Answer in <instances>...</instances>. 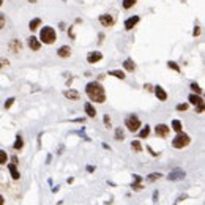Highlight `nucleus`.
I'll list each match as a JSON object with an SVG mask.
<instances>
[{
    "mask_svg": "<svg viewBox=\"0 0 205 205\" xmlns=\"http://www.w3.org/2000/svg\"><path fill=\"white\" fill-rule=\"evenodd\" d=\"M109 74L111 76H114V78H117V79H125L126 76H125V71H122V69H112V71H109Z\"/></svg>",
    "mask_w": 205,
    "mask_h": 205,
    "instance_id": "22",
    "label": "nucleus"
},
{
    "mask_svg": "<svg viewBox=\"0 0 205 205\" xmlns=\"http://www.w3.org/2000/svg\"><path fill=\"white\" fill-rule=\"evenodd\" d=\"M8 47L13 50L14 54H17V52H21V50H22V43H21L19 40H11V41L8 43Z\"/></svg>",
    "mask_w": 205,
    "mask_h": 205,
    "instance_id": "9",
    "label": "nucleus"
},
{
    "mask_svg": "<svg viewBox=\"0 0 205 205\" xmlns=\"http://www.w3.org/2000/svg\"><path fill=\"white\" fill-rule=\"evenodd\" d=\"M188 109V104H186V102H183V104H178L177 106V111H186Z\"/></svg>",
    "mask_w": 205,
    "mask_h": 205,
    "instance_id": "33",
    "label": "nucleus"
},
{
    "mask_svg": "<svg viewBox=\"0 0 205 205\" xmlns=\"http://www.w3.org/2000/svg\"><path fill=\"white\" fill-rule=\"evenodd\" d=\"M104 125H106V128H111V118H109V115H104Z\"/></svg>",
    "mask_w": 205,
    "mask_h": 205,
    "instance_id": "34",
    "label": "nucleus"
},
{
    "mask_svg": "<svg viewBox=\"0 0 205 205\" xmlns=\"http://www.w3.org/2000/svg\"><path fill=\"white\" fill-rule=\"evenodd\" d=\"M3 25H5V14H0V30L3 29Z\"/></svg>",
    "mask_w": 205,
    "mask_h": 205,
    "instance_id": "35",
    "label": "nucleus"
},
{
    "mask_svg": "<svg viewBox=\"0 0 205 205\" xmlns=\"http://www.w3.org/2000/svg\"><path fill=\"white\" fill-rule=\"evenodd\" d=\"M125 126H126L131 133H136L139 128H141V120H139V117H136V115H128L126 120H125Z\"/></svg>",
    "mask_w": 205,
    "mask_h": 205,
    "instance_id": "4",
    "label": "nucleus"
},
{
    "mask_svg": "<svg viewBox=\"0 0 205 205\" xmlns=\"http://www.w3.org/2000/svg\"><path fill=\"white\" fill-rule=\"evenodd\" d=\"M155 133H156V136H160V137H167V136H169V133H170V128H169L167 125L161 123V125H156Z\"/></svg>",
    "mask_w": 205,
    "mask_h": 205,
    "instance_id": "6",
    "label": "nucleus"
},
{
    "mask_svg": "<svg viewBox=\"0 0 205 205\" xmlns=\"http://www.w3.org/2000/svg\"><path fill=\"white\" fill-rule=\"evenodd\" d=\"M99 22L104 25V27H111V25H114V17L109 16V14H101L99 16Z\"/></svg>",
    "mask_w": 205,
    "mask_h": 205,
    "instance_id": "10",
    "label": "nucleus"
},
{
    "mask_svg": "<svg viewBox=\"0 0 205 205\" xmlns=\"http://www.w3.org/2000/svg\"><path fill=\"white\" fill-rule=\"evenodd\" d=\"M144 88H145L147 92H153V85H151V84H145V85H144Z\"/></svg>",
    "mask_w": 205,
    "mask_h": 205,
    "instance_id": "37",
    "label": "nucleus"
},
{
    "mask_svg": "<svg viewBox=\"0 0 205 205\" xmlns=\"http://www.w3.org/2000/svg\"><path fill=\"white\" fill-rule=\"evenodd\" d=\"M182 122L180 120H172V130L177 131V133H182Z\"/></svg>",
    "mask_w": 205,
    "mask_h": 205,
    "instance_id": "24",
    "label": "nucleus"
},
{
    "mask_svg": "<svg viewBox=\"0 0 205 205\" xmlns=\"http://www.w3.org/2000/svg\"><path fill=\"white\" fill-rule=\"evenodd\" d=\"M191 90L194 92V93H197V95H202V88L199 87V84H196V82H193L191 84Z\"/></svg>",
    "mask_w": 205,
    "mask_h": 205,
    "instance_id": "30",
    "label": "nucleus"
},
{
    "mask_svg": "<svg viewBox=\"0 0 205 205\" xmlns=\"http://www.w3.org/2000/svg\"><path fill=\"white\" fill-rule=\"evenodd\" d=\"M10 62L7 60V59H0V68H3V66H7Z\"/></svg>",
    "mask_w": 205,
    "mask_h": 205,
    "instance_id": "36",
    "label": "nucleus"
},
{
    "mask_svg": "<svg viewBox=\"0 0 205 205\" xmlns=\"http://www.w3.org/2000/svg\"><path fill=\"white\" fill-rule=\"evenodd\" d=\"M68 33H69V36H71V38H74V33H73V29H69V30H68Z\"/></svg>",
    "mask_w": 205,
    "mask_h": 205,
    "instance_id": "41",
    "label": "nucleus"
},
{
    "mask_svg": "<svg viewBox=\"0 0 205 205\" xmlns=\"http://www.w3.org/2000/svg\"><path fill=\"white\" fill-rule=\"evenodd\" d=\"M167 66L170 68V69H174V71H177V73H180V66H178L175 62H167Z\"/></svg>",
    "mask_w": 205,
    "mask_h": 205,
    "instance_id": "31",
    "label": "nucleus"
},
{
    "mask_svg": "<svg viewBox=\"0 0 205 205\" xmlns=\"http://www.w3.org/2000/svg\"><path fill=\"white\" fill-rule=\"evenodd\" d=\"M196 112H203V104H199V106H196Z\"/></svg>",
    "mask_w": 205,
    "mask_h": 205,
    "instance_id": "38",
    "label": "nucleus"
},
{
    "mask_svg": "<svg viewBox=\"0 0 205 205\" xmlns=\"http://www.w3.org/2000/svg\"><path fill=\"white\" fill-rule=\"evenodd\" d=\"M29 2H32V3H35V2H36V0H29Z\"/></svg>",
    "mask_w": 205,
    "mask_h": 205,
    "instance_id": "43",
    "label": "nucleus"
},
{
    "mask_svg": "<svg viewBox=\"0 0 205 205\" xmlns=\"http://www.w3.org/2000/svg\"><path fill=\"white\" fill-rule=\"evenodd\" d=\"M189 102H193V104H196V106H199V104H203V99H202V96L200 95H196V93H193V95H189Z\"/></svg>",
    "mask_w": 205,
    "mask_h": 205,
    "instance_id": "17",
    "label": "nucleus"
},
{
    "mask_svg": "<svg viewBox=\"0 0 205 205\" xmlns=\"http://www.w3.org/2000/svg\"><path fill=\"white\" fill-rule=\"evenodd\" d=\"M13 147H14V150H21V148L24 147V139L21 137V134H19V136H16V141H14Z\"/></svg>",
    "mask_w": 205,
    "mask_h": 205,
    "instance_id": "23",
    "label": "nucleus"
},
{
    "mask_svg": "<svg viewBox=\"0 0 205 205\" xmlns=\"http://www.w3.org/2000/svg\"><path fill=\"white\" fill-rule=\"evenodd\" d=\"M5 203V199H3V196H0V205H3Z\"/></svg>",
    "mask_w": 205,
    "mask_h": 205,
    "instance_id": "40",
    "label": "nucleus"
},
{
    "mask_svg": "<svg viewBox=\"0 0 205 205\" xmlns=\"http://www.w3.org/2000/svg\"><path fill=\"white\" fill-rule=\"evenodd\" d=\"M141 182H142V177H141V175H134V182L131 183V188H133L134 191H142L144 186L141 185Z\"/></svg>",
    "mask_w": 205,
    "mask_h": 205,
    "instance_id": "14",
    "label": "nucleus"
},
{
    "mask_svg": "<svg viewBox=\"0 0 205 205\" xmlns=\"http://www.w3.org/2000/svg\"><path fill=\"white\" fill-rule=\"evenodd\" d=\"M85 92L88 95V98L95 102H104L106 101V92L102 88V85L99 82H88L85 87Z\"/></svg>",
    "mask_w": 205,
    "mask_h": 205,
    "instance_id": "1",
    "label": "nucleus"
},
{
    "mask_svg": "<svg viewBox=\"0 0 205 205\" xmlns=\"http://www.w3.org/2000/svg\"><path fill=\"white\" fill-rule=\"evenodd\" d=\"M137 22H139V16H131L130 19L125 21V29L126 30H133L134 25H137Z\"/></svg>",
    "mask_w": 205,
    "mask_h": 205,
    "instance_id": "8",
    "label": "nucleus"
},
{
    "mask_svg": "<svg viewBox=\"0 0 205 205\" xmlns=\"http://www.w3.org/2000/svg\"><path fill=\"white\" fill-rule=\"evenodd\" d=\"M57 54H59V57H62V59H68V57L71 55V47H69V46H62V47L57 50Z\"/></svg>",
    "mask_w": 205,
    "mask_h": 205,
    "instance_id": "13",
    "label": "nucleus"
},
{
    "mask_svg": "<svg viewBox=\"0 0 205 205\" xmlns=\"http://www.w3.org/2000/svg\"><path fill=\"white\" fill-rule=\"evenodd\" d=\"M40 25H41V19H40V17H35V19H32V21L29 22V29H30L32 32H35Z\"/></svg>",
    "mask_w": 205,
    "mask_h": 205,
    "instance_id": "19",
    "label": "nucleus"
},
{
    "mask_svg": "<svg viewBox=\"0 0 205 205\" xmlns=\"http://www.w3.org/2000/svg\"><path fill=\"white\" fill-rule=\"evenodd\" d=\"M63 95H65V98H68V99H73V101H78L79 99V92H76V90H65L63 92Z\"/></svg>",
    "mask_w": 205,
    "mask_h": 205,
    "instance_id": "15",
    "label": "nucleus"
},
{
    "mask_svg": "<svg viewBox=\"0 0 205 205\" xmlns=\"http://www.w3.org/2000/svg\"><path fill=\"white\" fill-rule=\"evenodd\" d=\"M8 170H10L11 177H13V180H19V178H21V174H19L16 164H8Z\"/></svg>",
    "mask_w": 205,
    "mask_h": 205,
    "instance_id": "16",
    "label": "nucleus"
},
{
    "mask_svg": "<svg viewBox=\"0 0 205 205\" xmlns=\"http://www.w3.org/2000/svg\"><path fill=\"white\" fill-rule=\"evenodd\" d=\"M7 161H8V155H7V151L0 150V164H7Z\"/></svg>",
    "mask_w": 205,
    "mask_h": 205,
    "instance_id": "28",
    "label": "nucleus"
},
{
    "mask_svg": "<svg viewBox=\"0 0 205 205\" xmlns=\"http://www.w3.org/2000/svg\"><path fill=\"white\" fill-rule=\"evenodd\" d=\"M123 137H125V134L122 131V128H117L115 130V141H123Z\"/></svg>",
    "mask_w": 205,
    "mask_h": 205,
    "instance_id": "29",
    "label": "nucleus"
},
{
    "mask_svg": "<svg viewBox=\"0 0 205 205\" xmlns=\"http://www.w3.org/2000/svg\"><path fill=\"white\" fill-rule=\"evenodd\" d=\"M189 142H191V137H189L188 134L178 133V134L172 139V147H175V148H185L186 145H189Z\"/></svg>",
    "mask_w": 205,
    "mask_h": 205,
    "instance_id": "3",
    "label": "nucleus"
},
{
    "mask_svg": "<svg viewBox=\"0 0 205 205\" xmlns=\"http://www.w3.org/2000/svg\"><path fill=\"white\" fill-rule=\"evenodd\" d=\"M101 59H102V54L99 52V50H92V52L87 55V62H88V63H92V65H93V63H96V62H99Z\"/></svg>",
    "mask_w": 205,
    "mask_h": 205,
    "instance_id": "7",
    "label": "nucleus"
},
{
    "mask_svg": "<svg viewBox=\"0 0 205 205\" xmlns=\"http://www.w3.org/2000/svg\"><path fill=\"white\" fill-rule=\"evenodd\" d=\"M57 35H55V30L52 27H43L41 32H40V40L46 44H52L55 41Z\"/></svg>",
    "mask_w": 205,
    "mask_h": 205,
    "instance_id": "2",
    "label": "nucleus"
},
{
    "mask_svg": "<svg viewBox=\"0 0 205 205\" xmlns=\"http://www.w3.org/2000/svg\"><path fill=\"white\" fill-rule=\"evenodd\" d=\"M87 170H88V172H93V170H95V167H93V166H88V167H87Z\"/></svg>",
    "mask_w": 205,
    "mask_h": 205,
    "instance_id": "42",
    "label": "nucleus"
},
{
    "mask_svg": "<svg viewBox=\"0 0 205 205\" xmlns=\"http://www.w3.org/2000/svg\"><path fill=\"white\" fill-rule=\"evenodd\" d=\"M123 66H125L126 71H130V73H133V71L136 69V65H134V62H133L131 59H126L125 63H123Z\"/></svg>",
    "mask_w": 205,
    "mask_h": 205,
    "instance_id": "21",
    "label": "nucleus"
},
{
    "mask_svg": "<svg viewBox=\"0 0 205 205\" xmlns=\"http://www.w3.org/2000/svg\"><path fill=\"white\" fill-rule=\"evenodd\" d=\"M27 43H29V47H30L32 50H40V47H41V41H40L36 36H30Z\"/></svg>",
    "mask_w": 205,
    "mask_h": 205,
    "instance_id": "11",
    "label": "nucleus"
},
{
    "mask_svg": "<svg viewBox=\"0 0 205 205\" xmlns=\"http://www.w3.org/2000/svg\"><path fill=\"white\" fill-rule=\"evenodd\" d=\"M199 33H200V27H196V29H194V36H197Z\"/></svg>",
    "mask_w": 205,
    "mask_h": 205,
    "instance_id": "39",
    "label": "nucleus"
},
{
    "mask_svg": "<svg viewBox=\"0 0 205 205\" xmlns=\"http://www.w3.org/2000/svg\"><path fill=\"white\" fill-rule=\"evenodd\" d=\"M185 177H186L185 170H182V169H175V170H170V172H169L167 180H170V182H178V180H183Z\"/></svg>",
    "mask_w": 205,
    "mask_h": 205,
    "instance_id": "5",
    "label": "nucleus"
},
{
    "mask_svg": "<svg viewBox=\"0 0 205 205\" xmlns=\"http://www.w3.org/2000/svg\"><path fill=\"white\" fill-rule=\"evenodd\" d=\"M131 148H133L134 151H137V153L142 151V145H141L139 141H133V142H131Z\"/></svg>",
    "mask_w": 205,
    "mask_h": 205,
    "instance_id": "27",
    "label": "nucleus"
},
{
    "mask_svg": "<svg viewBox=\"0 0 205 205\" xmlns=\"http://www.w3.org/2000/svg\"><path fill=\"white\" fill-rule=\"evenodd\" d=\"M148 134H150V126L147 125V126H144L142 130H141V133H139V137H141V139H145V137H148Z\"/></svg>",
    "mask_w": 205,
    "mask_h": 205,
    "instance_id": "25",
    "label": "nucleus"
},
{
    "mask_svg": "<svg viewBox=\"0 0 205 205\" xmlns=\"http://www.w3.org/2000/svg\"><path fill=\"white\" fill-rule=\"evenodd\" d=\"M84 109H85V112H87V115H88L90 118H95V117H96V111H95V107L90 104V102H85Z\"/></svg>",
    "mask_w": 205,
    "mask_h": 205,
    "instance_id": "18",
    "label": "nucleus"
},
{
    "mask_svg": "<svg viewBox=\"0 0 205 205\" xmlns=\"http://www.w3.org/2000/svg\"><path fill=\"white\" fill-rule=\"evenodd\" d=\"M161 177H163V174H160V172H153V174H148V175H147V183L156 182V180H160Z\"/></svg>",
    "mask_w": 205,
    "mask_h": 205,
    "instance_id": "20",
    "label": "nucleus"
},
{
    "mask_svg": "<svg viewBox=\"0 0 205 205\" xmlns=\"http://www.w3.org/2000/svg\"><path fill=\"white\" fill-rule=\"evenodd\" d=\"M2 3H3V0H0V7H2Z\"/></svg>",
    "mask_w": 205,
    "mask_h": 205,
    "instance_id": "44",
    "label": "nucleus"
},
{
    "mask_svg": "<svg viewBox=\"0 0 205 205\" xmlns=\"http://www.w3.org/2000/svg\"><path fill=\"white\" fill-rule=\"evenodd\" d=\"M136 2H137V0H123V8L125 10H130L131 7L136 5Z\"/></svg>",
    "mask_w": 205,
    "mask_h": 205,
    "instance_id": "26",
    "label": "nucleus"
},
{
    "mask_svg": "<svg viewBox=\"0 0 205 205\" xmlns=\"http://www.w3.org/2000/svg\"><path fill=\"white\" fill-rule=\"evenodd\" d=\"M153 92H155V95H156V98H158L160 101H166V99H167V93L164 92V88H163V87L156 85L155 88H153Z\"/></svg>",
    "mask_w": 205,
    "mask_h": 205,
    "instance_id": "12",
    "label": "nucleus"
},
{
    "mask_svg": "<svg viewBox=\"0 0 205 205\" xmlns=\"http://www.w3.org/2000/svg\"><path fill=\"white\" fill-rule=\"evenodd\" d=\"M13 102H14V98H8V99L5 101V109H10V107L13 106Z\"/></svg>",
    "mask_w": 205,
    "mask_h": 205,
    "instance_id": "32",
    "label": "nucleus"
}]
</instances>
